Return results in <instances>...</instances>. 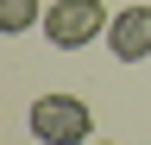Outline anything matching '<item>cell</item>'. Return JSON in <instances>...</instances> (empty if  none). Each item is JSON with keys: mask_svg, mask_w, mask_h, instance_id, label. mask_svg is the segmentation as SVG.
<instances>
[{"mask_svg": "<svg viewBox=\"0 0 151 145\" xmlns=\"http://www.w3.org/2000/svg\"><path fill=\"white\" fill-rule=\"evenodd\" d=\"M107 50L120 63H145L151 57V6H120L107 19Z\"/></svg>", "mask_w": 151, "mask_h": 145, "instance_id": "obj_3", "label": "cell"}, {"mask_svg": "<svg viewBox=\"0 0 151 145\" xmlns=\"http://www.w3.org/2000/svg\"><path fill=\"white\" fill-rule=\"evenodd\" d=\"M107 19L113 13L101 6V0H50L44 6V38L57 50H82V44H94L107 32Z\"/></svg>", "mask_w": 151, "mask_h": 145, "instance_id": "obj_2", "label": "cell"}, {"mask_svg": "<svg viewBox=\"0 0 151 145\" xmlns=\"http://www.w3.org/2000/svg\"><path fill=\"white\" fill-rule=\"evenodd\" d=\"M88 145H113V139H88Z\"/></svg>", "mask_w": 151, "mask_h": 145, "instance_id": "obj_5", "label": "cell"}, {"mask_svg": "<svg viewBox=\"0 0 151 145\" xmlns=\"http://www.w3.org/2000/svg\"><path fill=\"white\" fill-rule=\"evenodd\" d=\"M38 19H44L38 0H0V32H32Z\"/></svg>", "mask_w": 151, "mask_h": 145, "instance_id": "obj_4", "label": "cell"}, {"mask_svg": "<svg viewBox=\"0 0 151 145\" xmlns=\"http://www.w3.org/2000/svg\"><path fill=\"white\" fill-rule=\"evenodd\" d=\"M25 120H32V139L38 145H88L94 139V114H88L82 95H57V88H50V95L32 101Z\"/></svg>", "mask_w": 151, "mask_h": 145, "instance_id": "obj_1", "label": "cell"}]
</instances>
